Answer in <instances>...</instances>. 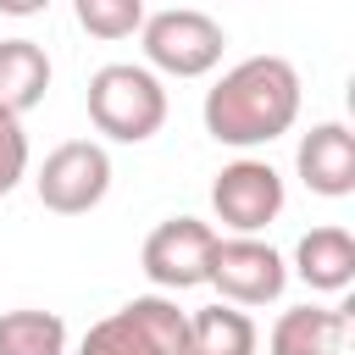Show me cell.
<instances>
[{
    "label": "cell",
    "instance_id": "1",
    "mask_svg": "<svg viewBox=\"0 0 355 355\" xmlns=\"http://www.w3.org/2000/svg\"><path fill=\"white\" fill-rule=\"evenodd\" d=\"M300 116V72L283 55H250L205 89V133L233 150L272 144Z\"/></svg>",
    "mask_w": 355,
    "mask_h": 355
},
{
    "label": "cell",
    "instance_id": "2",
    "mask_svg": "<svg viewBox=\"0 0 355 355\" xmlns=\"http://www.w3.org/2000/svg\"><path fill=\"white\" fill-rule=\"evenodd\" d=\"M89 122L116 144H144L166 122V89L150 67L111 61L89 78Z\"/></svg>",
    "mask_w": 355,
    "mask_h": 355
},
{
    "label": "cell",
    "instance_id": "3",
    "mask_svg": "<svg viewBox=\"0 0 355 355\" xmlns=\"http://www.w3.org/2000/svg\"><path fill=\"white\" fill-rule=\"evenodd\" d=\"M189 349V311L166 294H139L105 322H94L78 355H183Z\"/></svg>",
    "mask_w": 355,
    "mask_h": 355
},
{
    "label": "cell",
    "instance_id": "4",
    "mask_svg": "<svg viewBox=\"0 0 355 355\" xmlns=\"http://www.w3.org/2000/svg\"><path fill=\"white\" fill-rule=\"evenodd\" d=\"M139 39H144L150 72H166V78H205L227 50V33L194 6H166V11L144 17Z\"/></svg>",
    "mask_w": 355,
    "mask_h": 355
},
{
    "label": "cell",
    "instance_id": "5",
    "mask_svg": "<svg viewBox=\"0 0 355 355\" xmlns=\"http://www.w3.org/2000/svg\"><path fill=\"white\" fill-rule=\"evenodd\" d=\"M33 189H39V205L55 211V216H83V211H94V205L105 200V189H111V155H105V144H94V139H67V144H55V150L44 155Z\"/></svg>",
    "mask_w": 355,
    "mask_h": 355
},
{
    "label": "cell",
    "instance_id": "6",
    "mask_svg": "<svg viewBox=\"0 0 355 355\" xmlns=\"http://www.w3.org/2000/svg\"><path fill=\"white\" fill-rule=\"evenodd\" d=\"M216 227L200 222V216H166L150 239H144V277L166 294H183V288H200L211 277V250H216Z\"/></svg>",
    "mask_w": 355,
    "mask_h": 355
},
{
    "label": "cell",
    "instance_id": "7",
    "mask_svg": "<svg viewBox=\"0 0 355 355\" xmlns=\"http://www.w3.org/2000/svg\"><path fill=\"white\" fill-rule=\"evenodd\" d=\"M283 178H277V166L272 161H255V155H239V161H227L222 172H216V183H211V211H216V222L222 227H233V233H261L266 222H277V211H283Z\"/></svg>",
    "mask_w": 355,
    "mask_h": 355
},
{
    "label": "cell",
    "instance_id": "8",
    "mask_svg": "<svg viewBox=\"0 0 355 355\" xmlns=\"http://www.w3.org/2000/svg\"><path fill=\"white\" fill-rule=\"evenodd\" d=\"M205 283H216L227 305H272L288 283V266L272 244H261L250 233H233V239H216Z\"/></svg>",
    "mask_w": 355,
    "mask_h": 355
},
{
    "label": "cell",
    "instance_id": "9",
    "mask_svg": "<svg viewBox=\"0 0 355 355\" xmlns=\"http://www.w3.org/2000/svg\"><path fill=\"white\" fill-rule=\"evenodd\" d=\"M294 166H300L305 189L322 194V200L355 194V139H349V128H344V122H316V128L300 139Z\"/></svg>",
    "mask_w": 355,
    "mask_h": 355
},
{
    "label": "cell",
    "instance_id": "10",
    "mask_svg": "<svg viewBox=\"0 0 355 355\" xmlns=\"http://www.w3.org/2000/svg\"><path fill=\"white\" fill-rule=\"evenodd\" d=\"M349 311L344 305H294L272 322L266 349L272 355H344Z\"/></svg>",
    "mask_w": 355,
    "mask_h": 355
},
{
    "label": "cell",
    "instance_id": "11",
    "mask_svg": "<svg viewBox=\"0 0 355 355\" xmlns=\"http://www.w3.org/2000/svg\"><path fill=\"white\" fill-rule=\"evenodd\" d=\"M294 272L322 288V294H338L355 283V239L344 227H311L300 244H294Z\"/></svg>",
    "mask_w": 355,
    "mask_h": 355
},
{
    "label": "cell",
    "instance_id": "12",
    "mask_svg": "<svg viewBox=\"0 0 355 355\" xmlns=\"http://www.w3.org/2000/svg\"><path fill=\"white\" fill-rule=\"evenodd\" d=\"M50 89V55L33 39H0V111L22 116Z\"/></svg>",
    "mask_w": 355,
    "mask_h": 355
},
{
    "label": "cell",
    "instance_id": "13",
    "mask_svg": "<svg viewBox=\"0 0 355 355\" xmlns=\"http://www.w3.org/2000/svg\"><path fill=\"white\" fill-rule=\"evenodd\" d=\"M261 333L239 305H200L189 311V349L183 355H255Z\"/></svg>",
    "mask_w": 355,
    "mask_h": 355
},
{
    "label": "cell",
    "instance_id": "14",
    "mask_svg": "<svg viewBox=\"0 0 355 355\" xmlns=\"http://www.w3.org/2000/svg\"><path fill=\"white\" fill-rule=\"evenodd\" d=\"M0 355H67V322L55 311H0Z\"/></svg>",
    "mask_w": 355,
    "mask_h": 355
},
{
    "label": "cell",
    "instance_id": "15",
    "mask_svg": "<svg viewBox=\"0 0 355 355\" xmlns=\"http://www.w3.org/2000/svg\"><path fill=\"white\" fill-rule=\"evenodd\" d=\"M72 17L89 39H128L144 28V0H72Z\"/></svg>",
    "mask_w": 355,
    "mask_h": 355
},
{
    "label": "cell",
    "instance_id": "16",
    "mask_svg": "<svg viewBox=\"0 0 355 355\" xmlns=\"http://www.w3.org/2000/svg\"><path fill=\"white\" fill-rule=\"evenodd\" d=\"M22 178H28V133H22V116L0 111V194H11Z\"/></svg>",
    "mask_w": 355,
    "mask_h": 355
},
{
    "label": "cell",
    "instance_id": "17",
    "mask_svg": "<svg viewBox=\"0 0 355 355\" xmlns=\"http://www.w3.org/2000/svg\"><path fill=\"white\" fill-rule=\"evenodd\" d=\"M50 0H0V17H39Z\"/></svg>",
    "mask_w": 355,
    "mask_h": 355
}]
</instances>
